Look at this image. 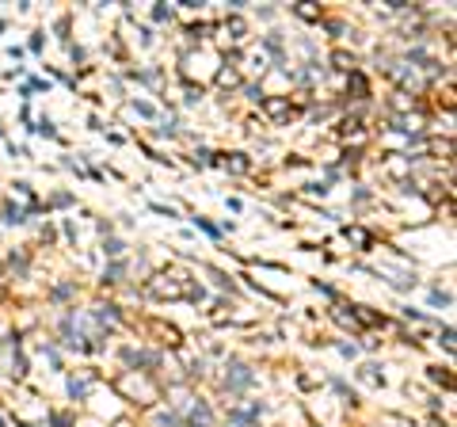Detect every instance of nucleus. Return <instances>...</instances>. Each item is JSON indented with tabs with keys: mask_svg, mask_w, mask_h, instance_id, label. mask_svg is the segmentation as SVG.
Instances as JSON below:
<instances>
[{
	"mask_svg": "<svg viewBox=\"0 0 457 427\" xmlns=\"http://www.w3.org/2000/svg\"><path fill=\"white\" fill-rule=\"evenodd\" d=\"M221 84H225V88H233V84H237V73H228V69H225V73H221Z\"/></svg>",
	"mask_w": 457,
	"mask_h": 427,
	"instance_id": "7ed1b4c3",
	"label": "nucleus"
},
{
	"mask_svg": "<svg viewBox=\"0 0 457 427\" xmlns=\"http://www.w3.org/2000/svg\"><path fill=\"white\" fill-rule=\"evenodd\" d=\"M263 107H267L275 119H286V115H290V104H286V99H263Z\"/></svg>",
	"mask_w": 457,
	"mask_h": 427,
	"instance_id": "f257e3e1",
	"label": "nucleus"
},
{
	"mask_svg": "<svg viewBox=\"0 0 457 427\" xmlns=\"http://www.w3.org/2000/svg\"><path fill=\"white\" fill-rule=\"evenodd\" d=\"M228 168H233V172H245L248 161H245V156H240V153H233V161H228Z\"/></svg>",
	"mask_w": 457,
	"mask_h": 427,
	"instance_id": "f03ea898",
	"label": "nucleus"
}]
</instances>
